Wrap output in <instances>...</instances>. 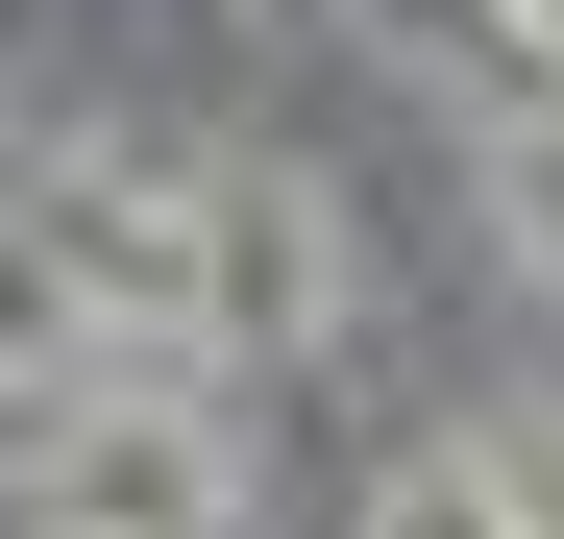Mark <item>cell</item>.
I'll return each instance as SVG.
<instances>
[{
  "label": "cell",
  "mask_w": 564,
  "mask_h": 539,
  "mask_svg": "<svg viewBox=\"0 0 564 539\" xmlns=\"http://www.w3.org/2000/svg\"><path fill=\"white\" fill-rule=\"evenodd\" d=\"M25 221L74 245V319H123L148 369L197 343V221H221V172H50Z\"/></svg>",
  "instance_id": "1"
},
{
  "label": "cell",
  "mask_w": 564,
  "mask_h": 539,
  "mask_svg": "<svg viewBox=\"0 0 564 539\" xmlns=\"http://www.w3.org/2000/svg\"><path fill=\"white\" fill-rule=\"evenodd\" d=\"M25 466L74 491V539H221V417H172V369L99 417V393H74L50 441H25Z\"/></svg>",
  "instance_id": "2"
},
{
  "label": "cell",
  "mask_w": 564,
  "mask_h": 539,
  "mask_svg": "<svg viewBox=\"0 0 564 539\" xmlns=\"http://www.w3.org/2000/svg\"><path fill=\"white\" fill-rule=\"evenodd\" d=\"M197 319H246V343H270V319H295V343L344 319V197H319V172H221V221H197Z\"/></svg>",
  "instance_id": "3"
},
{
  "label": "cell",
  "mask_w": 564,
  "mask_h": 539,
  "mask_svg": "<svg viewBox=\"0 0 564 539\" xmlns=\"http://www.w3.org/2000/svg\"><path fill=\"white\" fill-rule=\"evenodd\" d=\"M74 369H99V319H74V245L0 197V441H50V417H74Z\"/></svg>",
  "instance_id": "4"
},
{
  "label": "cell",
  "mask_w": 564,
  "mask_h": 539,
  "mask_svg": "<svg viewBox=\"0 0 564 539\" xmlns=\"http://www.w3.org/2000/svg\"><path fill=\"white\" fill-rule=\"evenodd\" d=\"M393 25H417V74L466 99V147H491V123H564V25H540V0H393Z\"/></svg>",
  "instance_id": "5"
},
{
  "label": "cell",
  "mask_w": 564,
  "mask_h": 539,
  "mask_svg": "<svg viewBox=\"0 0 564 539\" xmlns=\"http://www.w3.org/2000/svg\"><path fill=\"white\" fill-rule=\"evenodd\" d=\"M368 539H540V491H516V441L466 417V441H417V466L368 491Z\"/></svg>",
  "instance_id": "6"
},
{
  "label": "cell",
  "mask_w": 564,
  "mask_h": 539,
  "mask_svg": "<svg viewBox=\"0 0 564 539\" xmlns=\"http://www.w3.org/2000/svg\"><path fill=\"white\" fill-rule=\"evenodd\" d=\"M466 172H491V221H516V270H540V295H564V123H491V147H466Z\"/></svg>",
  "instance_id": "7"
},
{
  "label": "cell",
  "mask_w": 564,
  "mask_h": 539,
  "mask_svg": "<svg viewBox=\"0 0 564 539\" xmlns=\"http://www.w3.org/2000/svg\"><path fill=\"white\" fill-rule=\"evenodd\" d=\"M50 539H74V515H50Z\"/></svg>",
  "instance_id": "8"
}]
</instances>
